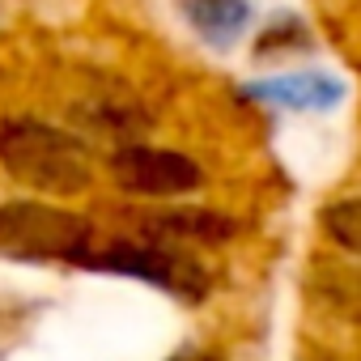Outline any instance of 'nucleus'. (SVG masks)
I'll use <instances>...</instances> for the list:
<instances>
[{
  "label": "nucleus",
  "instance_id": "8",
  "mask_svg": "<svg viewBox=\"0 0 361 361\" xmlns=\"http://www.w3.org/2000/svg\"><path fill=\"white\" fill-rule=\"evenodd\" d=\"M319 226H323V234H327L340 251L361 255V196L331 200V204L319 213Z\"/></svg>",
  "mask_w": 361,
  "mask_h": 361
},
{
  "label": "nucleus",
  "instance_id": "2",
  "mask_svg": "<svg viewBox=\"0 0 361 361\" xmlns=\"http://www.w3.org/2000/svg\"><path fill=\"white\" fill-rule=\"evenodd\" d=\"M98 238H102L98 221L77 209L51 204L39 196L0 200V259H9V264L81 268Z\"/></svg>",
  "mask_w": 361,
  "mask_h": 361
},
{
  "label": "nucleus",
  "instance_id": "9",
  "mask_svg": "<svg viewBox=\"0 0 361 361\" xmlns=\"http://www.w3.org/2000/svg\"><path fill=\"white\" fill-rule=\"evenodd\" d=\"M310 39H306V26L298 22V18H281V22H272L264 35H259V43H255V56L264 60V56H281V51H298V47H306Z\"/></svg>",
  "mask_w": 361,
  "mask_h": 361
},
{
  "label": "nucleus",
  "instance_id": "6",
  "mask_svg": "<svg viewBox=\"0 0 361 361\" xmlns=\"http://www.w3.org/2000/svg\"><path fill=\"white\" fill-rule=\"evenodd\" d=\"M247 98L281 106V111H331L344 98V81H336L331 73L319 68H302V73H285V77H264L243 85Z\"/></svg>",
  "mask_w": 361,
  "mask_h": 361
},
{
  "label": "nucleus",
  "instance_id": "7",
  "mask_svg": "<svg viewBox=\"0 0 361 361\" xmlns=\"http://www.w3.org/2000/svg\"><path fill=\"white\" fill-rule=\"evenodd\" d=\"M174 5L209 47H234L251 26V0H174Z\"/></svg>",
  "mask_w": 361,
  "mask_h": 361
},
{
  "label": "nucleus",
  "instance_id": "10",
  "mask_svg": "<svg viewBox=\"0 0 361 361\" xmlns=\"http://www.w3.org/2000/svg\"><path fill=\"white\" fill-rule=\"evenodd\" d=\"M327 361H336V357H327Z\"/></svg>",
  "mask_w": 361,
  "mask_h": 361
},
{
  "label": "nucleus",
  "instance_id": "3",
  "mask_svg": "<svg viewBox=\"0 0 361 361\" xmlns=\"http://www.w3.org/2000/svg\"><path fill=\"white\" fill-rule=\"evenodd\" d=\"M81 272H106V276H128L140 285H153L178 302H204L209 298V272L192 251L161 247L140 234H102L94 251L85 255Z\"/></svg>",
  "mask_w": 361,
  "mask_h": 361
},
{
  "label": "nucleus",
  "instance_id": "1",
  "mask_svg": "<svg viewBox=\"0 0 361 361\" xmlns=\"http://www.w3.org/2000/svg\"><path fill=\"white\" fill-rule=\"evenodd\" d=\"M0 170L13 183L39 192V196H56V200H73L85 196L94 188V153L85 145V136L39 119V115H5L0 119Z\"/></svg>",
  "mask_w": 361,
  "mask_h": 361
},
{
  "label": "nucleus",
  "instance_id": "4",
  "mask_svg": "<svg viewBox=\"0 0 361 361\" xmlns=\"http://www.w3.org/2000/svg\"><path fill=\"white\" fill-rule=\"evenodd\" d=\"M106 178L123 196H145V200H174L204 188V170L196 157L178 149H161V145H140V140L111 149Z\"/></svg>",
  "mask_w": 361,
  "mask_h": 361
},
{
  "label": "nucleus",
  "instance_id": "5",
  "mask_svg": "<svg viewBox=\"0 0 361 361\" xmlns=\"http://www.w3.org/2000/svg\"><path fill=\"white\" fill-rule=\"evenodd\" d=\"M149 243L161 247H226L230 238H238V221L217 213V209H200V204H178V209H153L136 217V230Z\"/></svg>",
  "mask_w": 361,
  "mask_h": 361
}]
</instances>
